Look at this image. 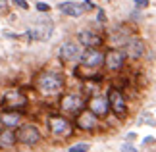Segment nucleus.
Returning <instances> with one entry per match:
<instances>
[{
    "instance_id": "0eeeda50",
    "label": "nucleus",
    "mask_w": 156,
    "mask_h": 152,
    "mask_svg": "<svg viewBox=\"0 0 156 152\" xmlns=\"http://www.w3.org/2000/svg\"><path fill=\"white\" fill-rule=\"evenodd\" d=\"M81 65H85V68H98V65L104 64V54L98 50V48H87L85 52L81 54Z\"/></svg>"
},
{
    "instance_id": "f257e3e1",
    "label": "nucleus",
    "mask_w": 156,
    "mask_h": 152,
    "mask_svg": "<svg viewBox=\"0 0 156 152\" xmlns=\"http://www.w3.org/2000/svg\"><path fill=\"white\" fill-rule=\"evenodd\" d=\"M37 89L43 94H56L64 89V77L60 73H43L37 79Z\"/></svg>"
},
{
    "instance_id": "a211bd4d",
    "label": "nucleus",
    "mask_w": 156,
    "mask_h": 152,
    "mask_svg": "<svg viewBox=\"0 0 156 152\" xmlns=\"http://www.w3.org/2000/svg\"><path fill=\"white\" fill-rule=\"evenodd\" d=\"M68 152H89V144L87 143H79V144H73V147H69Z\"/></svg>"
},
{
    "instance_id": "f8f14e48",
    "label": "nucleus",
    "mask_w": 156,
    "mask_h": 152,
    "mask_svg": "<svg viewBox=\"0 0 156 152\" xmlns=\"http://www.w3.org/2000/svg\"><path fill=\"white\" fill-rule=\"evenodd\" d=\"M52 35V23L50 21H41L35 27L29 29V37L35 41H46Z\"/></svg>"
},
{
    "instance_id": "423d86ee",
    "label": "nucleus",
    "mask_w": 156,
    "mask_h": 152,
    "mask_svg": "<svg viewBox=\"0 0 156 152\" xmlns=\"http://www.w3.org/2000/svg\"><path fill=\"white\" fill-rule=\"evenodd\" d=\"M83 106H85V100H83L79 94H75V93L64 94L62 98H60V108H62L64 112H69V114H79V112L83 110Z\"/></svg>"
},
{
    "instance_id": "5701e85b",
    "label": "nucleus",
    "mask_w": 156,
    "mask_h": 152,
    "mask_svg": "<svg viewBox=\"0 0 156 152\" xmlns=\"http://www.w3.org/2000/svg\"><path fill=\"white\" fill-rule=\"evenodd\" d=\"M98 19H100V21H104V19H106V17H104V12H102V10H98Z\"/></svg>"
},
{
    "instance_id": "9d476101",
    "label": "nucleus",
    "mask_w": 156,
    "mask_h": 152,
    "mask_svg": "<svg viewBox=\"0 0 156 152\" xmlns=\"http://www.w3.org/2000/svg\"><path fill=\"white\" fill-rule=\"evenodd\" d=\"M89 112H93L97 118H102L110 112V106H108V98L102 94H97L89 100Z\"/></svg>"
},
{
    "instance_id": "ddd939ff",
    "label": "nucleus",
    "mask_w": 156,
    "mask_h": 152,
    "mask_svg": "<svg viewBox=\"0 0 156 152\" xmlns=\"http://www.w3.org/2000/svg\"><path fill=\"white\" fill-rule=\"evenodd\" d=\"M0 123H2L6 129H16L21 123V114L16 110H4L0 114Z\"/></svg>"
},
{
    "instance_id": "2eb2a0df",
    "label": "nucleus",
    "mask_w": 156,
    "mask_h": 152,
    "mask_svg": "<svg viewBox=\"0 0 156 152\" xmlns=\"http://www.w3.org/2000/svg\"><path fill=\"white\" fill-rule=\"evenodd\" d=\"M58 10L66 16H71V17H79V16H83V12H85V8L77 2H62L58 6Z\"/></svg>"
},
{
    "instance_id": "9b49d317",
    "label": "nucleus",
    "mask_w": 156,
    "mask_h": 152,
    "mask_svg": "<svg viewBox=\"0 0 156 152\" xmlns=\"http://www.w3.org/2000/svg\"><path fill=\"white\" fill-rule=\"evenodd\" d=\"M75 123L83 131H91V129H94V127L98 125V118L93 112H89V110H81L79 115H77V121H75Z\"/></svg>"
},
{
    "instance_id": "6ab92c4d",
    "label": "nucleus",
    "mask_w": 156,
    "mask_h": 152,
    "mask_svg": "<svg viewBox=\"0 0 156 152\" xmlns=\"http://www.w3.org/2000/svg\"><path fill=\"white\" fill-rule=\"evenodd\" d=\"M14 4H16V6H20V8H23V10H27V8H29V4L25 2V0H14Z\"/></svg>"
},
{
    "instance_id": "4468645a",
    "label": "nucleus",
    "mask_w": 156,
    "mask_h": 152,
    "mask_svg": "<svg viewBox=\"0 0 156 152\" xmlns=\"http://www.w3.org/2000/svg\"><path fill=\"white\" fill-rule=\"evenodd\" d=\"M77 39H79V42L83 46H87V48H97V46L102 44V37L97 35L94 31H81Z\"/></svg>"
},
{
    "instance_id": "6e6552de",
    "label": "nucleus",
    "mask_w": 156,
    "mask_h": 152,
    "mask_svg": "<svg viewBox=\"0 0 156 152\" xmlns=\"http://www.w3.org/2000/svg\"><path fill=\"white\" fill-rule=\"evenodd\" d=\"M58 54H60V60H62V62H73V60H77L81 56V46L73 41H68L60 46Z\"/></svg>"
},
{
    "instance_id": "7ed1b4c3",
    "label": "nucleus",
    "mask_w": 156,
    "mask_h": 152,
    "mask_svg": "<svg viewBox=\"0 0 156 152\" xmlns=\"http://www.w3.org/2000/svg\"><path fill=\"white\" fill-rule=\"evenodd\" d=\"M48 129L54 137H69L73 127H71V121L66 119L64 115H50L48 118Z\"/></svg>"
},
{
    "instance_id": "b1692460",
    "label": "nucleus",
    "mask_w": 156,
    "mask_h": 152,
    "mask_svg": "<svg viewBox=\"0 0 156 152\" xmlns=\"http://www.w3.org/2000/svg\"><path fill=\"white\" fill-rule=\"evenodd\" d=\"M137 6H147V0H135Z\"/></svg>"
},
{
    "instance_id": "f3484780",
    "label": "nucleus",
    "mask_w": 156,
    "mask_h": 152,
    "mask_svg": "<svg viewBox=\"0 0 156 152\" xmlns=\"http://www.w3.org/2000/svg\"><path fill=\"white\" fill-rule=\"evenodd\" d=\"M16 143H17V139H16L14 129H4L0 133V147L2 148H10V147H14Z\"/></svg>"
},
{
    "instance_id": "1a4fd4ad",
    "label": "nucleus",
    "mask_w": 156,
    "mask_h": 152,
    "mask_svg": "<svg viewBox=\"0 0 156 152\" xmlns=\"http://www.w3.org/2000/svg\"><path fill=\"white\" fill-rule=\"evenodd\" d=\"M123 62H125V54L122 50H118V48H110V50L104 54V65L112 71L119 69L123 65Z\"/></svg>"
},
{
    "instance_id": "20e7f679",
    "label": "nucleus",
    "mask_w": 156,
    "mask_h": 152,
    "mask_svg": "<svg viewBox=\"0 0 156 152\" xmlns=\"http://www.w3.org/2000/svg\"><path fill=\"white\" fill-rule=\"evenodd\" d=\"M16 139H17L21 144L33 147V144H37V143L41 141V131H39L35 125L25 123V125H20V129L16 131Z\"/></svg>"
},
{
    "instance_id": "39448f33",
    "label": "nucleus",
    "mask_w": 156,
    "mask_h": 152,
    "mask_svg": "<svg viewBox=\"0 0 156 152\" xmlns=\"http://www.w3.org/2000/svg\"><path fill=\"white\" fill-rule=\"evenodd\" d=\"M108 106H110V110L116 114V115H125V112H127V102H125V96L119 89H110L108 90Z\"/></svg>"
},
{
    "instance_id": "aec40b11",
    "label": "nucleus",
    "mask_w": 156,
    "mask_h": 152,
    "mask_svg": "<svg viewBox=\"0 0 156 152\" xmlns=\"http://www.w3.org/2000/svg\"><path fill=\"white\" fill-rule=\"evenodd\" d=\"M37 10H39V12H48V10H50V6H48V4L39 2V4H37Z\"/></svg>"
},
{
    "instance_id": "dca6fc26",
    "label": "nucleus",
    "mask_w": 156,
    "mask_h": 152,
    "mask_svg": "<svg viewBox=\"0 0 156 152\" xmlns=\"http://www.w3.org/2000/svg\"><path fill=\"white\" fill-rule=\"evenodd\" d=\"M125 52H127L129 58L137 60V58H141L143 54H145V44H143L139 39H131L127 42V46H125Z\"/></svg>"
},
{
    "instance_id": "412c9836",
    "label": "nucleus",
    "mask_w": 156,
    "mask_h": 152,
    "mask_svg": "<svg viewBox=\"0 0 156 152\" xmlns=\"http://www.w3.org/2000/svg\"><path fill=\"white\" fill-rule=\"evenodd\" d=\"M122 152H137V148L131 147V144H123V147H122Z\"/></svg>"
},
{
    "instance_id": "4be33fe9",
    "label": "nucleus",
    "mask_w": 156,
    "mask_h": 152,
    "mask_svg": "<svg viewBox=\"0 0 156 152\" xmlns=\"http://www.w3.org/2000/svg\"><path fill=\"white\" fill-rule=\"evenodd\" d=\"M0 12H6V0H0Z\"/></svg>"
},
{
    "instance_id": "f03ea898",
    "label": "nucleus",
    "mask_w": 156,
    "mask_h": 152,
    "mask_svg": "<svg viewBox=\"0 0 156 152\" xmlns=\"http://www.w3.org/2000/svg\"><path fill=\"white\" fill-rule=\"evenodd\" d=\"M2 106L6 110H21V108L27 106V96L17 89H10L2 94Z\"/></svg>"
}]
</instances>
